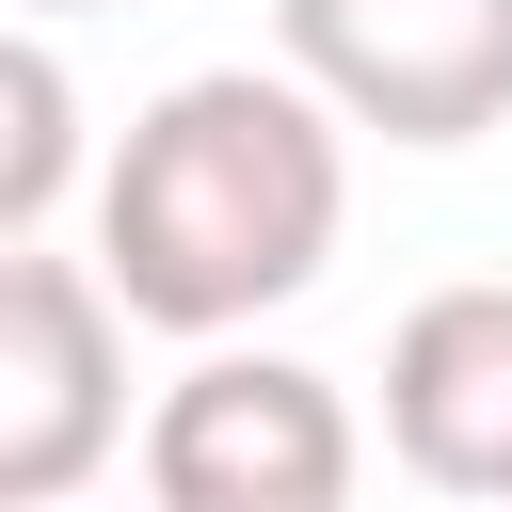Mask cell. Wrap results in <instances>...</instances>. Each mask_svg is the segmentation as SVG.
<instances>
[{"instance_id":"cell-7","label":"cell","mask_w":512,"mask_h":512,"mask_svg":"<svg viewBox=\"0 0 512 512\" xmlns=\"http://www.w3.org/2000/svg\"><path fill=\"white\" fill-rule=\"evenodd\" d=\"M32 16H96V0H32Z\"/></svg>"},{"instance_id":"cell-4","label":"cell","mask_w":512,"mask_h":512,"mask_svg":"<svg viewBox=\"0 0 512 512\" xmlns=\"http://www.w3.org/2000/svg\"><path fill=\"white\" fill-rule=\"evenodd\" d=\"M272 48L384 144L512 128V0H272Z\"/></svg>"},{"instance_id":"cell-3","label":"cell","mask_w":512,"mask_h":512,"mask_svg":"<svg viewBox=\"0 0 512 512\" xmlns=\"http://www.w3.org/2000/svg\"><path fill=\"white\" fill-rule=\"evenodd\" d=\"M128 432V288L64 240H0V512H64Z\"/></svg>"},{"instance_id":"cell-1","label":"cell","mask_w":512,"mask_h":512,"mask_svg":"<svg viewBox=\"0 0 512 512\" xmlns=\"http://www.w3.org/2000/svg\"><path fill=\"white\" fill-rule=\"evenodd\" d=\"M336 224H352V112L288 48L192 64L96 160V272L128 288L144 336H192V352L304 304L336 272Z\"/></svg>"},{"instance_id":"cell-5","label":"cell","mask_w":512,"mask_h":512,"mask_svg":"<svg viewBox=\"0 0 512 512\" xmlns=\"http://www.w3.org/2000/svg\"><path fill=\"white\" fill-rule=\"evenodd\" d=\"M384 448H400V480L512 512V288L496 272L400 304V336H384Z\"/></svg>"},{"instance_id":"cell-6","label":"cell","mask_w":512,"mask_h":512,"mask_svg":"<svg viewBox=\"0 0 512 512\" xmlns=\"http://www.w3.org/2000/svg\"><path fill=\"white\" fill-rule=\"evenodd\" d=\"M64 192H80V80H64V48L32 16L0 48V240H48Z\"/></svg>"},{"instance_id":"cell-2","label":"cell","mask_w":512,"mask_h":512,"mask_svg":"<svg viewBox=\"0 0 512 512\" xmlns=\"http://www.w3.org/2000/svg\"><path fill=\"white\" fill-rule=\"evenodd\" d=\"M352 480H368V432L304 352L208 336L144 416V512H352Z\"/></svg>"}]
</instances>
